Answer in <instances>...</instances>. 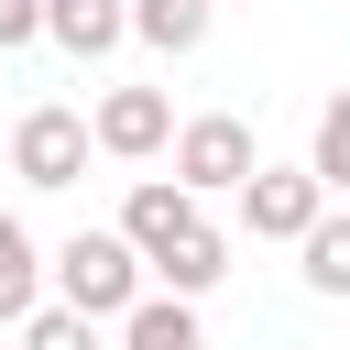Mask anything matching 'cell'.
Segmentation results:
<instances>
[{"mask_svg": "<svg viewBox=\"0 0 350 350\" xmlns=\"http://www.w3.org/2000/svg\"><path fill=\"white\" fill-rule=\"evenodd\" d=\"M88 153H98L88 109H22V120H11V175H22V186H44V197H55V186H77V175H88Z\"/></svg>", "mask_w": 350, "mask_h": 350, "instance_id": "obj_3", "label": "cell"}, {"mask_svg": "<svg viewBox=\"0 0 350 350\" xmlns=\"http://www.w3.org/2000/svg\"><path fill=\"white\" fill-rule=\"evenodd\" d=\"M22 44H44V0H0V55H22Z\"/></svg>", "mask_w": 350, "mask_h": 350, "instance_id": "obj_15", "label": "cell"}, {"mask_svg": "<svg viewBox=\"0 0 350 350\" xmlns=\"http://www.w3.org/2000/svg\"><path fill=\"white\" fill-rule=\"evenodd\" d=\"M186 219H197V186H186V175H142V186L120 197V230H131L142 252H164Z\"/></svg>", "mask_w": 350, "mask_h": 350, "instance_id": "obj_8", "label": "cell"}, {"mask_svg": "<svg viewBox=\"0 0 350 350\" xmlns=\"http://www.w3.org/2000/svg\"><path fill=\"white\" fill-rule=\"evenodd\" d=\"M44 284H55V273H44V252H33V230H22L11 208H0V328H22V317L44 306Z\"/></svg>", "mask_w": 350, "mask_h": 350, "instance_id": "obj_10", "label": "cell"}, {"mask_svg": "<svg viewBox=\"0 0 350 350\" xmlns=\"http://www.w3.org/2000/svg\"><path fill=\"white\" fill-rule=\"evenodd\" d=\"M22 350H98V317L55 295V306H33V317H22Z\"/></svg>", "mask_w": 350, "mask_h": 350, "instance_id": "obj_14", "label": "cell"}, {"mask_svg": "<svg viewBox=\"0 0 350 350\" xmlns=\"http://www.w3.org/2000/svg\"><path fill=\"white\" fill-rule=\"evenodd\" d=\"M120 350H208L197 295H175V284L153 295V284H142V295H131V317H120Z\"/></svg>", "mask_w": 350, "mask_h": 350, "instance_id": "obj_7", "label": "cell"}, {"mask_svg": "<svg viewBox=\"0 0 350 350\" xmlns=\"http://www.w3.org/2000/svg\"><path fill=\"white\" fill-rule=\"evenodd\" d=\"M142 262H153V284H175V295H208V284L230 273V241H219V230H208V208H197V219H186L164 252H142Z\"/></svg>", "mask_w": 350, "mask_h": 350, "instance_id": "obj_6", "label": "cell"}, {"mask_svg": "<svg viewBox=\"0 0 350 350\" xmlns=\"http://www.w3.org/2000/svg\"><path fill=\"white\" fill-rule=\"evenodd\" d=\"M44 273H55V295H66V306H88V317H131V295L153 284V262H142V241H131V230H77Z\"/></svg>", "mask_w": 350, "mask_h": 350, "instance_id": "obj_1", "label": "cell"}, {"mask_svg": "<svg viewBox=\"0 0 350 350\" xmlns=\"http://www.w3.org/2000/svg\"><path fill=\"white\" fill-rule=\"evenodd\" d=\"M44 33L88 66V55H109V44H131V0H44Z\"/></svg>", "mask_w": 350, "mask_h": 350, "instance_id": "obj_9", "label": "cell"}, {"mask_svg": "<svg viewBox=\"0 0 350 350\" xmlns=\"http://www.w3.org/2000/svg\"><path fill=\"white\" fill-rule=\"evenodd\" d=\"M306 164H317V186H328V197H350V88L317 109V142H306Z\"/></svg>", "mask_w": 350, "mask_h": 350, "instance_id": "obj_13", "label": "cell"}, {"mask_svg": "<svg viewBox=\"0 0 350 350\" xmlns=\"http://www.w3.org/2000/svg\"><path fill=\"white\" fill-rule=\"evenodd\" d=\"M295 252H306V262H295L306 295H350V219H339V208H317V230H306Z\"/></svg>", "mask_w": 350, "mask_h": 350, "instance_id": "obj_12", "label": "cell"}, {"mask_svg": "<svg viewBox=\"0 0 350 350\" xmlns=\"http://www.w3.org/2000/svg\"><path fill=\"white\" fill-rule=\"evenodd\" d=\"M208 11H219V0H131V33H142L153 55H197V44H208Z\"/></svg>", "mask_w": 350, "mask_h": 350, "instance_id": "obj_11", "label": "cell"}, {"mask_svg": "<svg viewBox=\"0 0 350 350\" xmlns=\"http://www.w3.org/2000/svg\"><path fill=\"white\" fill-rule=\"evenodd\" d=\"M230 208H241L252 241H306L317 208H328V186H317V164H252V175L230 186Z\"/></svg>", "mask_w": 350, "mask_h": 350, "instance_id": "obj_2", "label": "cell"}, {"mask_svg": "<svg viewBox=\"0 0 350 350\" xmlns=\"http://www.w3.org/2000/svg\"><path fill=\"white\" fill-rule=\"evenodd\" d=\"M252 164H262L252 120H230V109H197V120H175V175H186L197 197H230Z\"/></svg>", "mask_w": 350, "mask_h": 350, "instance_id": "obj_4", "label": "cell"}, {"mask_svg": "<svg viewBox=\"0 0 350 350\" xmlns=\"http://www.w3.org/2000/svg\"><path fill=\"white\" fill-rule=\"evenodd\" d=\"M88 131H98V153H120V164H153V153L175 142V98H164V88H109V98L88 109Z\"/></svg>", "mask_w": 350, "mask_h": 350, "instance_id": "obj_5", "label": "cell"}]
</instances>
